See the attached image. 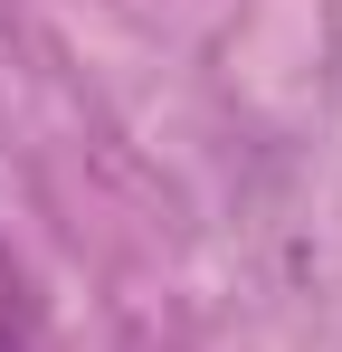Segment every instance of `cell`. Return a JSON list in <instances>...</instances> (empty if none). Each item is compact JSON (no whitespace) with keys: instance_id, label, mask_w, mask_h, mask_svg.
<instances>
[{"instance_id":"6da1fadb","label":"cell","mask_w":342,"mask_h":352,"mask_svg":"<svg viewBox=\"0 0 342 352\" xmlns=\"http://www.w3.org/2000/svg\"><path fill=\"white\" fill-rule=\"evenodd\" d=\"M0 352H57L48 343V314H38V295H29V267L0 248Z\"/></svg>"}]
</instances>
